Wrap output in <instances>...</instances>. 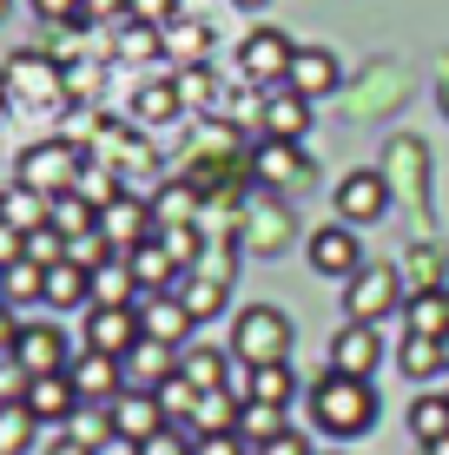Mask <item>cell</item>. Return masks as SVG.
Wrapping results in <instances>:
<instances>
[{
  "label": "cell",
  "instance_id": "obj_9",
  "mask_svg": "<svg viewBox=\"0 0 449 455\" xmlns=\"http://www.w3.org/2000/svg\"><path fill=\"white\" fill-rule=\"evenodd\" d=\"M390 212V185H383V172H350V179H337V218L344 225H377V218Z\"/></svg>",
  "mask_w": 449,
  "mask_h": 455
},
{
  "label": "cell",
  "instance_id": "obj_35",
  "mask_svg": "<svg viewBox=\"0 0 449 455\" xmlns=\"http://www.w3.org/2000/svg\"><path fill=\"white\" fill-rule=\"evenodd\" d=\"M159 27L152 20H132V13H119V34H113V53H126V60H152L159 53Z\"/></svg>",
  "mask_w": 449,
  "mask_h": 455
},
{
  "label": "cell",
  "instance_id": "obj_6",
  "mask_svg": "<svg viewBox=\"0 0 449 455\" xmlns=\"http://www.w3.org/2000/svg\"><path fill=\"white\" fill-rule=\"evenodd\" d=\"M304 251H311V271H317V277H344V284H350V277L364 271V244H357V225H344V218H337V225H317Z\"/></svg>",
  "mask_w": 449,
  "mask_h": 455
},
{
  "label": "cell",
  "instance_id": "obj_43",
  "mask_svg": "<svg viewBox=\"0 0 449 455\" xmlns=\"http://www.w3.org/2000/svg\"><path fill=\"white\" fill-rule=\"evenodd\" d=\"M198 449V435H179V422H165L159 435H146V443H139L132 455H192Z\"/></svg>",
  "mask_w": 449,
  "mask_h": 455
},
{
  "label": "cell",
  "instance_id": "obj_10",
  "mask_svg": "<svg viewBox=\"0 0 449 455\" xmlns=\"http://www.w3.org/2000/svg\"><path fill=\"white\" fill-rule=\"evenodd\" d=\"M383 363V337H377V323H344V331L331 337V370H344V376H364L370 383V370Z\"/></svg>",
  "mask_w": 449,
  "mask_h": 455
},
{
  "label": "cell",
  "instance_id": "obj_42",
  "mask_svg": "<svg viewBox=\"0 0 449 455\" xmlns=\"http://www.w3.org/2000/svg\"><path fill=\"white\" fill-rule=\"evenodd\" d=\"M192 185H165L159 192V205H152V218H159V225H185V218H192Z\"/></svg>",
  "mask_w": 449,
  "mask_h": 455
},
{
  "label": "cell",
  "instance_id": "obj_8",
  "mask_svg": "<svg viewBox=\"0 0 449 455\" xmlns=\"http://www.w3.org/2000/svg\"><path fill=\"white\" fill-rule=\"evenodd\" d=\"M100 231H106V244L126 258V251H139L146 238H159V218H152V205H139L132 192H119L113 205L100 212Z\"/></svg>",
  "mask_w": 449,
  "mask_h": 455
},
{
  "label": "cell",
  "instance_id": "obj_24",
  "mask_svg": "<svg viewBox=\"0 0 449 455\" xmlns=\"http://www.w3.org/2000/svg\"><path fill=\"white\" fill-rule=\"evenodd\" d=\"M46 304L53 310H92V271L86 264H46Z\"/></svg>",
  "mask_w": 449,
  "mask_h": 455
},
{
  "label": "cell",
  "instance_id": "obj_32",
  "mask_svg": "<svg viewBox=\"0 0 449 455\" xmlns=\"http://www.w3.org/2000/svg\"><path fill=\"white\" fill-rule=\"evenodd\" d=\"M46 225H53L60 238L73 244V238H86V231H100V205H86L80 192H60V198H53V218H46Z\"/></svg>",
  "mask_w": 449,
  "mask_h": 455
},
{
  "label": "cell",
  "instance_id": "obj_51",
  "mask_svg": "<svg viewBox=\"0 0 449 455\" xmlns=\"http://www.w3.org/2000/svg\"><path fill=\"white\" fill-rule=\"evenodd\" d=\"M86 20H106V13H126V0H80Z\"/></svg>",
  "mask_w": 449,
  "mask_h": 455
},
{
  "label": "cell",
  "instance_id": "obj_28",
  "mask_svg": "<svg viewBox=\"0 0 449 455\" xmlns=\"http://www.w3.org/2000/svg\"><path fill=\"white\" fill-rule=\"evenodd\" d=\"M67 435H73V443H86V449H106V443H119L113 403H80V410L67 416Z\"/></svg>",
  "mask_w": 449,
  "mask_h": 455
},
{
  "label": "cell",
  "instance_id": "obj_3",
  "mask_svg": "<svg viewBox=\"0 0 449 455\" xmlns=\"http://www.w3.org/2000/svg\"><path fill=\"white\" fill-rule=\"evenodd\" d=\"M390 310H404V264H364L344 284V317L350 323H383Z\"/></svg>",
  "mask_w": 449,
  "mask_h": 455
},
{
  "label": "cell",
  "instance_id": "obj_40",
  "mask_svg": "<svg viewBox=\"0 0 449 455\" xmlns=\"http://www.w3.org/2000/svg\"><path fill=\"white\" fill-rule=\"evenodd\" d=\"M152 396H159V410H165V422H192V410H198V389L185 383V376H165V383L152 389Z\"/></svg>",
  "mask_w": 449,
  "mask_h": 455
},
{
  "label": "cell",
  "instance_id": "obj_21",
  "mask_svg": "<svg viewBox=\"0 0 449 455\" xmlns=\"http://www.w3.org/2000/svg\"><path fill=\"white\" fill-rule=\"evenodd\" d=\"M20 403L34 410V422H67L73 410H80V396H73V376H67V370H60V376H34Z\"/></svg>",
  "mask_w": 449,
  "mask_h": 455
},
{
  "label": "cell",
  "instance_id": "obj_22",
  "mask_svg": "<svg viewBox=\"0 0 449 455\" xmlns=\"http://www.w3.org/2000/svg\"><path fill=\"white\" fill-rule=\"evenodd\" d=\"M139 277H132V264L126 258H106L100 271H92V310H132L139 304Z\"/></svg>",
  "mask_w": 449,
  "mask_h": 455
},
{
  "label": "cell",
  "instance_id": "obj_7",
  "mask_svg": "<svg viewBox=\"0 0 449 455\" xmlns=\"http://www.w3.org/2000/svg\"><path fill=\"white\" fill-rule=\"evenodd\" d=\"M291 53H298V46H291L285 34H277V27H258V34L238 46V73H245L252 86H265V92H271V86H285Z\"/></svg>",
  "mask_w": 449,
  "mask_h": 455
},
{
  "label": "cell",
  "instance_id": "obj_47",
  "mask_svg": "<svg viewBox=\"0 0 449 455\" xmlns=\"http://www.w3.org/2000/svg\"><path fill=\"white\" fill-rule=\"evenodd\" d=\"M165 46H172L179 60H198V46H205V27H198V20H185V27H172V40H165Z\"/></svg>",
  "mask_w": 449,
  "mask_h": 455
},
{
  "label": "cell",
  "instance_id": "obj_30",
  "mask_svg": "<svg viewBox=\"0 0 449 455\" xmlns=\"http://www.w3.org/2000/svg\"><path fill=\"white\" fill-rule=\"evenodd\" d=\"M179 376L205 396V389H231V376H225V350H212V343H198V350H185L179 356Z\"/></svg>",
  "mask_w": 449,
  "mask_h": 455
},
{
  "label": "cell",
  "instance_id": "obj_5",
  "mask_svg": "<svg viewBox=\"0 0 449 455\" xmlns=\"http://www.w3.org/2000/svg\"><path fill=\"white\" fill-rule=\"evenodd\" d=\"M7 350H13V363H20L27 376H60V370H73L67 331H60V323H13Z\"/></svg>",
  "mask_w": 449,
  "mask_h": 455
},
{
  "label": "cell",
  "instance_id": "obj_19",
  "mask_svg": "<svg viewBox=\"0 0 449 455\" xmlns=\"http://www.w3.org/2000/svg\"><path fill=\"white\" fill-rule=\"evenodd\" d=\"M252 172L265 185H304V179H311V159H304L291 139H265V146L252 152Z\"/></svg>",
  "mask_w": 449,
  "mask_h": 455
},
{
  "label": "cell",
  "instance_id": "obj_44",
  "mask_svg": "<svg viewBox=\"0 0 449 455\" xmlns=\"http://www.w3.org/2000/svg\"><path fill=\"white\" fill-rule=\"evenodd\" d=\"M410 271H416V284H423V291H449V284H443V258H437L429 244L410 251Z\"/></svg>",
  "mask_w": 449,
  "mask_h": 455
},
{
  "label": "cell",
  "instance_id": "obj_2",
  "mask_svg": "<svg viewBox=\"0 0 449 455\" xmlns=\"http://www.w3.org/2000/svg\"><path fill=\"white\" fill-rule=\"evenodd\" d=\"M291 343H298V323L277 304H245L238 317H231V356H238L245 370L252 363H291Z\"/></svg>",
  "mask_w": 449,
  "mask_h": 455
},
{
  "label": "cell",
  "instance_id": "obj_25",
  "mask_svg": "<svg viewBox=\"0 0 449 455\" xmlns=\"http://www.w3.org/2000/svg\"><path fill=\"white\" fill-rule=\"evenodd\" d=\"M126 264H132V277H139V291H146V297H159V291H172L179 284V264L172 258H165V244L159 238H146V244H139V251H126Z\"/></svg>",
  "mask_w": 449,
  "mask_h": 455
},
{
  "label": "cell",
  "instance_id": "obj_31",
  "mask_svg": "<svg viewBox=\"0 0 449 455\" xmlns=\"http://www.w3.org/2000/svg\"><path fill=\"white\" fill-rule=\"evenodd\" d=\"M397 370H404L410 383H429V376H443V343L404 331V343H397Z\"/></svg>",
  "mask_w": 449,
  "mask_h": 455
},
{
  "label": "cell",
  "instance_id": "obj_56",
  "mask_svg": "<svg viewBox=\"0 0 449 455\" xmlns=\"http://www.w3.org/2000/svg\"><path fill=\"white\" fill-rule=\"evenodd\" d=\"M443 370H449V337H443Z\"/></svg>",
  "mask_w": 449,
  "mask_h": 455
},
{
  "label": "cell",
  "instance_id": "obj_29",
  "mask_svg": "<svg viewBox=\"0 0 449 455\" xmlns=\"http://www.w3.org/2000/svg\"><path fill=\"white\" fill-rule=\"evenodd\" d=\"M53 86H60V73L46 67L40 53H20L7 67V92H13V100H53Z\"/></svg>",
  "mask_w": 449,
  "mask_h": 455
},
{
  "label": "cell",
  "instance_id": "obj_17",
  "mask_svg": "<svg viewBox=\"0 0 449 455\" xmlns=\"http://www.w3.org/2000/svg\"><path fill=\"white\" fill-rule=\"evenodd\" d=\"M291 396H298V370H291V363H252V370H245L238 403H271V410H291Z\"/></svg>",
  "mask_w": 449,
  "mask_h": 455
},
{
  "label": "cell",
  "instance_id": "obj_57",
  "mask_svg": "<svg viewBox=\"0 0 449 455\" xmlns=\"http://www.w3.org/2000/svg\"><path fill=\"white\" fill-rule=\"evenodd\" d=\"M0 20H7V0H0Z\"/></svg>",
  "mask_w": 449,
  "mask_h": 455
},
{
  "label": "cell",
  "instance_id": "obj_26",
  "mask_svg": "<svg viewBox=\"0 0 449 455\" xmlns=\"http://www.w3.org/2000/svg\"><path fill=\"white\" fill-rule=\"evenodd\" d=\"M0 304H46V264L7 258L0 264Z\"/></svg>",
  "mask_w": 449,
  "mask_h": 455
},
{
  "label": "cell",
  "instance_id": "obj_52",
  "mask_svg": "<svg viewBox=\"0 0 449 455\" xmlns=\"http://www.w3.org/2000/svg\"><path fill=\"white\" fill-rule=\"evenodd\" d=\"M46 455H100V449H86V443H73V435H53V449Z\"/></svg>",
  "mask_w": 449,
  "mask_h": 455
},
{
  "label": "cell",
  "instance_id": "obj_49",
  "mask_svg": "<svg viewBox=\"0 0 449 455\" xmlns=\"http://www.w3.org/2000/svg\"><path fill=\"white\" fill-rule=\"evenodd\" d=\"M34 13H40V20H86V7H80V0H34Z\"/></svg>",
  "mask_w": 449,
  "mask_h": 455
},
{
  "label": "cell",
  "instance_id": "obj_11",
  "mask_svg": "<svg viewBox=\"0 0 449 455\" xmlns=\"http://www.w3.org/2000/svg\"><path fill=\"white\" fill-rule=\"evenodd\" d=\"M139 337H146V331H139V304L132 310H86V350H100V356L119 363Z\"/></svg>",
  "mask_w": 449,
  "mask_h": 455
},
{
  "label": "cell",
  "instance_id": "obj_20",
  "mask_svg": "<svg viewBox=\"0 0 449 455\" xmlns=\"http://www.w3.org/2000/svg\"><path fill=\"white\" fill-rule=\"evenodd\" d=\"M46 218H53V198L34 192V185L13 179L7 192H0V225H7V231H20V238H27V231H40Z\"/></svg>",
  "mask_w": 449,
  "mask_h": 455
},
{
  "label": "cell",
  "instance_id": "obj_53",
  "mask_svg": "<svg viewBox=\"0 0 449 455\" xmlns=\"http://www.w3.org/2000/svg\"><path fill=\"white\" fill-rule=\"evenodd\" d=\"M7 106H13V92H7V73H0V113H7Z\"/></svg>",
  "mask_w": 449,
  "mask_h": 455
},
{
  "label": "cell",
  "instance_id": "obj_23",
  "mask_svg": "<svg viewBox=\"0 0 449 455\" xmlns=\"http://www.w3.org/2000/svg\"><path fill=\"white\" fill-rule=\"evenodd\" d=\"M139 331H146L152 343H172V350H179V337L192 331V317H185V304H179L172 291H159V297L139 304Z\"/></svg>",
  "mask_w": 449,
  "mask_h": 455
},
{
  "label": "cell",
  "instance_id": "obj_36",
  "mask_svg": "<svg viewBox=\"0 0 449 455\" xmlns=\"http://www.w3.org/2000/svg\"><path fill=\"white\" fill-rule=\"evenodd\" d=\"M410 435L416 443H443L449 435V396H416L410 403Z\"/></svg>",
  "mask_w": 449,
  "mask_h": 455
},
{
  "label": "cell",
  "instance_id": "obj_16",
  "mask_svg": "<svg viewBox=\"0 0 449 455\" xmlns=\"http://www.w3.org/2000/svg\"><path fill=\"white\" fill-rule=\"evenodd\" d=\"M172 297L185 304V317H192V323H205V317H219V310H225L231 284H225V271H185L172 284Z\"/></svg>",
  "mask_w": 449,
  "mask_h": 455
},
{
  "label": "cell",
  "instance_id": "obj_38",
  "mask_svg": "<svg viewBox=\"0 0 449 455\" xmlns=\"http://www.w3.org/2000/svg\"><path fill=\"white\" fill-rule=\"evenodd\" d=\"M159 244H165V258H172L179 271H198V251H205V238H198L192 218H185V225H159Z\"/></svg>",
  "mask_w": 449,
  "mask_h": 455
},
{
  "label": "cell",
  "instance_id": "obj_41",
  "mask_svg": "<svg viewBox=\"0 0 449 455\" xmlns=\"http://www.w3.org/2000/svg\"><path fill=\"white\" fill-rule=\"evenodd\" d=\"M20 258H34V264H67V238H60L53 225H40V231H27V238H20Z\"/></svg>",
  "mask_w": 449,
  "mask_h": 455
},
{
  "label": "cell",
  "instance_id": "obj_54",
  "mask_svg": "<svg viewBox=\"0 0 449 455\" xmlns=\"http://www.w3.org/2000/svg\"><path fill=\"white\" fill-rule=\"evenodd\" d=\"M423 455H449V435H443V443H423Z\"/></svg>",
  "mask_w": 449,
  "mask_h": 455
},
{
  "label": "cell",
  "instance_id": "obj_15",
  "mask_svg": "<svg viewBox=\"0 0 449 455\" xmlns=\"http://www.w3.org/2000/svg\"><path fill=\"white\" fill-rule=\"evenodd\" d=\"M67 376H73V396H80V403H113L119 389H126L119 363H113V356H100V350H80Z\"/></svg>",
  "mask_w": 449,
  "mask_h": 455
},
{
  "label": "cell",
  "instance_id": "obj_13",
  "mask_svg": "<svg viewBox=\"0 0 449 455\" xmlns=\"http://www.w3.org/2000/svg\"><path fill=\"white\" fill-rule=\"evenodd\" d=\"M337 53L331 46H298V53H291V73H285V86L298 92V100H324V92L337 86Z\"/></svg>",
  "mask_w": 449,
  "mask_h": 455
},
{
  "label": "cell",
  "instance_id": "obj_33",
  "mask_svg": "<svg viewBox=\"0 0 449 455\" xmlns=\"http://www.w3.org/2000/svg\"><path fill=\"white\" fill-rule=\"evenodd\" d=\"M238 410L245 403L231 396V389H205L192 410V435H219V429H238Z\"/></svg>",
  "mask_w": 449,
  "mask_h": 455
},
{
  "label": "cell",
  "instance_id": "obj_27",
  "mask_svg": "<svg viewBox=\"0 0 449 455\" xmlns=\"http://www.w3.org/2000/svg\"><path fill=\"white\" fill-rule=\"evenodd\" d=\"M404 317H410V337H449V291H416L404 297Z\"/></svg>",
  "mask_w": 449,
  "mask_h": 455
},
{
  "label": "cell",
  "instance_id": "obj_55",
  "mask_svg": "<svg viewBox=\"0 0 449 455\" xmlns=\"http://www.w3.org/2000/svg\"><path fill=\"white\" fill-rule=\"evenodd\" d=\"M231 7H265V0H231Z\"/></svg>",
  "mask_w": 449,
  "mask_h": 455
},
{
  "label": "cell",
  "instance_id": "obj_14",
  "mask_svg": "<svg viewBox=\"0 0 449 455\" xmlns=\"http://www.w3.org/2000/svg\"><path fill=\"white\" fill-rule=\"evenodd\" d=\"M113 422H119V443H146V435H159L165 429V410H159V396L152 389H119L113 396Z\"/></svg>",
  "mask_w": 449,
  "mask_h": 455
},
{
  "label": "cell",
  "instance_id": "obj_4",
  "mask_svg": "<svg viewBox=\"0 0 449 455\" xmlns=\"http://www.w3.org/2000/svg\"><path fill=\"white\" fill-rule=\"evenodd\" d=\"M80 172H86V159H80L73 139H40V146L20 152V172H13V179L34 185V192H46V198H60V192L80 185Z\"/></svg>",
  "mask_w": 449,
  "mask_h": 455
},
{
  "label": "cell",
  "instance_id": "obj_48",
  "mask_svg": "<svg viewBox=\"0 0 449 455\" xmlns=\"http://www.w3.org/2000/svg\"><path fill=\"white\" fill-rule=\"evenodd\" d=\"M252 455H311V435H298V429H285V435H271V443H258Z\"/></svg>",
  "mask_w": 449,
  "mask_h": 455
},
{
  "label": "cell",
  "instance_id": "obj_37",
  "mask_svg": "<svg viewBox=\"0 0 449 455\" xmlns=\"http://www.w3.org/2000/svg\"><path fill=\"white\" fill-rule=\"evenodd\" d=\"M34 410H27V403H7V410H0V455H27L34 449Z\"/></svg>",
  "mask_w": 449,
  "mask_h": 455
},
{
  "label": "cell",
  "instance_id": "obj_18",
  "mask_svg": "<svg viewBox=\"0 0 449 455\" xmlns=\"http://www.w3.org/2000/svg\"><path fill=\"white\" fill-rule=\"evenodd\" d=\"M304 132H311V100H298L291 86H271L265 92V139H291L298 146Z\"/></svg>",
  "mask_w": 449,
  "mask_h": 455
},
{
  "label": "cell",
  "instance_id": "obj_50",
  "mask_svg": "<svg viewBox=\"0 0 449 455\" xmlns=\"http://www.w3.org/2000/svg\"><path fill=\"white\" fill-rule=\"evenodd\" d=\"M172 7H179V0H126V13H132V20H152V27H159Z\"/></svg>",
  "mask_w": 449,
  "mask_h": 455
},
{
  "label": "cell",
  "instance_id": "obj_45",
  "mask_svg": "<svg viewBox=\"0 0 449 455\" xmlns=\"http://www.w3.org/2000/svg\"><path fill=\"white\" fill-rule=\"evenodd\" d=\"M285 238H291V212H285V218H277V212H258V231H252V244H258V251H277Z\"/></svg>",
  "mask_w": 449,
  "mask_h": 455
},
{
  "label": "cell",
  "instance_id": "obj_12",
  "mask_svg": "<svg viewBox=\"0 0 449 455\" xmlns=\"http://www.w3.org/2000/svg\"><path fill=\"white\" fill-rule=\"evenodd\" d=\"M119 376H126V389H159L165 376H179V350H172V343L139 337L132 350L119 356Z\"/></svg>",
  "mask_w": 449,
  "mask_h": 455
},
{
  "label": "cell",
  "instance_id": "obj_34",
  "mask_svg": "<svg viewBox=\"0 0 449 455\" xmlns=\"http://www.w3.org/2000/svg\"><path fill=\"white\" fill-rule=\"evenodd\" d=\"M179 106H185V92L159 80V86H146V92L132 100V119H139V125H172V119H179Z\"/></svg>",
  "mask_w": 449,
  "mask_h": 455
},
{
  "label": "cell",
  "instance_id": "obj_46",
  "mask_svg": "<svg viewBox=\"0 0 449 455\" xmlns=\"http://www.w3.org/2000/svg\"><path fill=\"white\" fill-rule=\"evenodd\" d=\"M192 455H252V443H245L238 429H219V435H198Z\"/></svg>",
  "mask_w": 449,
  "mask_h": 455
},
{
  "label": "cell",
  "instance_id": "obj_1",
  "mask_svg": "<svg viewBox=\"0 0 449 455\" xmlns=\"http://www.w3.org/2000/svg\"><path fill=\"white\" fill-rule=\"evenodd\" d=\"M311 422L337 443H357V435L377 422V389L364 376H344V370H324L311 383Z\"/></svg>",
  "mask_w": 449,
  "mask_h": 455
},
{
  "label": "cell",
  "instance_id": "obj_39",
  "mask_svg": "<svg viewBox=\"0 0 449 455\" xmlns=\"http://www.w3.org/2000/svg\"><path fill=\"white\" fill-rule=\"evenodd\" d=\"M238 435H245V443H271V435H285V410H271V403H245V410H238Z\"/></svg>",
  "mask_w": 449,
  "mask_h": 455
}]
</instances>
